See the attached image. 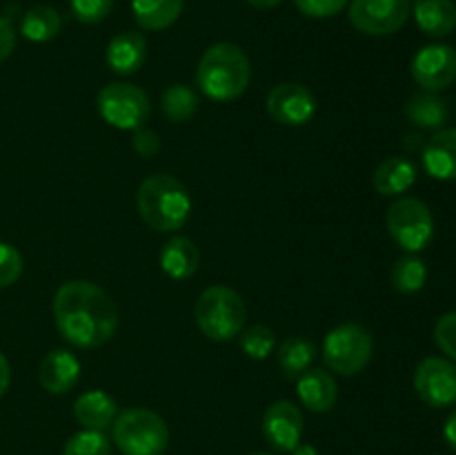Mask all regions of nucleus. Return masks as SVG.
Masks as SVG:
<instances>
[{
  "mask_svg": "<svg viewBox=\"0 0 456 455\" xmlns=\"http://www.w3.org/2000/svg\"><path fill=\"white\" fill-rule=\"evenodd\" d=\"M118 306L107 290L94 281L74 279L62 284L53 297L58 333L74 348H98L118 330Z\"/></svg>",
  "mask_w": 456,
  "mask_h": 455,
  "instance_id": "f257e3e1",
  "label": "nucleus"
},
{
  "mask_svg": "<svg viewBox=\"0 0 456 455\" xmlns=\"http://www.w3.org/2000/svg\"><path fill=\"white\" fill-rule=\"evenodd\" d=\"M252 67L249 58L239 45L234 43H214L200 56L196 67V85L208 98L216 103L234 101L243 96L249 87Z\"/></svg>",
  "mask_w": 456,
  "mask_h": 455,
  "instance_id": "f03ea898",
  "label": "nucleus"
},
{
  "mask_svg": "<svg viewBox=\"0 0 456 455\" xmlns=\"http://www.w3.org/2000/svg\"><path fill=\"white\" fill-rule=\"evenodd\" d=\"M136 208L151 230L176 232L190 221L191 196L172 174H151L138 187Z\"/></svg>",
  "mask_w": 456,
  "mask_h": 455,
  "instance_id": "7ed1b4c3",
  "label": "nucleus"
},
{
  "mask_svg": "<svg viewBox=\"0 0 456 455\" xmlns=\"http://www.w3.org/2000/svg\"><path fill=\"white\" fill-rule=\"evenodd\" d=\"M194 319L200 333L212 342H230L239 337L248 319V306L234 288L209 285L199 294Z\"/></svg>",
  "mask_w": 456,
  "mask_h": 455,
  "instance_id": "20e7f679",
  "label": "nucleus"
},
{
  "mask_svg": "<svg viewBox=\"0 0 456 455\" xmlns=\"http://www.w3.org/2000/svg\"><path fill=\"white\" fill-rule=\"evenodd\" d=\"M111 440L123 455H163L169 444V428L156 410L134 406L116 415Z\"/></svg>",
  "mask_w": 456,
  "mask_h": 455,
  "instance_id": "39448f33",
  "label": "nucleus"
},
{
  "mask_svg": "<svg viewBox=\"0 0 456 455\" xmlns=\"http://www.w3.org/2000/svg\"><path fill=\"white\" fill-rule=\"evenodd\" d=\"M374 352L372 333L363 324H341L323 339V361L343 377L361 373Z\"/></svg>",
  "mask_w": 456,
  "mask_h": 455,
  "instance_id": "423d86ee",
  "label": "nucleus"
},
{
  "mask_svg": "<svg viewBox=\"0 0 456 455\" xmlns=\"http://www.w3.org/2000/svg\"><path fill=\"white\" fill-rule=\"evenodd\" d=\"M386 226L392 241L410 254L421 252L435 236V219H432L430 208L417 196L396 199L387 208Z\"/></svg>",
  "mask_w": 456,
  "mask_h": 455,
  "instance_id": "0eeeda50",
  "label": "nucleus"
},
{
  "mask_svg": "<svg viewBox=\"0 0 456 455\" xmlns=\"http://www.w3.org/2000/svg\"><path fill=\"white\" fill-rule=\"evenodd\" d=\"M98 114L111 128L136 132L145 128L151 114V101L147 92L132 83H110L96 96Z\"/></svg>",
  "mask_w": 456,
  "mask_h": 455,
  "instance_id": "6e6552de",
  "label": "nucleus"
},
{
  "mask_svg": "<svg viewBox=\"0 0 456 455\" xmlns=\"http://www.w3.org/2000/svg\"><path fill=\"white\" fill-rule=\"evenodd\" d=\"M410 12L412 0H352L347 16L361 34L390 36L408 22Z\"/></svg>",
  "mask_w": 456,
  "mask_h": 455,
  "instance_id": "1a4fd4ad",
  "label": "nucleus"
},
{
  "mask_svg": "<svg viewBox=\"0 0 456 455\" xmlns=\"http://www.w3.org/2000/svg\"><path fill=\"white\" fill-rule=\"evenodd\" d=\"M414 391L432 409L456 404V366L444 357H426L414 370Z\"/></svg>",
  "mask_w": 456,
  "mask_h": 455,
  "instance_id": "9d476101",
  "label": "nucleus"
},
{
  "mask_svg": "<svg viewBox=\"0 0 456 455\" xmlns=\"http://www.w3.org/2000/svg\"><path fill=\"white\" fill-rule=\"evenodd\" d=\"M412 79L426 92H441L456 80V49L450 45H426L412 58Z\"/></svg>",
  "mask_w": 456,
  "mask_h": 455,
  "instance_id": "9b49d317",
  "label": "nucleus"
},
{
  "mask_svg": "<svg viewBox=\"0 0 456 455\" xmlns=\"http://www.w3.org/2000/svg\"><path fill=\"white\" fill-rule=\"evenodd\" d=\"M267 114L281 125L301 128L316 114V98L298 83H281L267 94Z\"/></svg>",
  "mask_w": 456,
  "mask_h": 455,
  "instance_id": "f8f14e48",
  "label": "nucleus"
},
{
  "mask_svg": "<svg viewBox=\"0 0 456 455\" xmlns=\"http://www.w3.org/2000/svg\"><path fill=\"white\" fill-rule=\"evenodd\" d=\"M263 437L274 451L292 453L301 444L303 435V413L294 401L279 400L267 406L263 413Z\"/></svg>",
  "mask_w": 456,
  "mask_h": 455,
  "instance_id": "ddd939ff",
  "label": "nucleus"
},
{
  "mask_svg": "<svg viewBox=\"0 0 456 455\" xmlns=\"http://www.w3.org/2000/svg\"><path fill=\"white\" fill-rule=\"evenodd\" d=\"M80 360L67 348H56L43 357L38 366V382L52 395H67L80 379Z\"/></svg>",
  "mask_w": 456,
  "mask_h": 455,
  "instance_id": "4468645a",
  "label": "nucleus"
},
{
  "mask_svg": "<svg viewBox=\"0 0 456 455\" xmlns=\"http://www.w3.org/2000/svg\"><path fill=\"white\" fill-rule=\"evenodd\" d=\"M297 393L301 404L312 413H328L338 400V386L334 375L325 368H307L297 379Z\"/></svg>",
  "mask_w": 456,
  "mask_h": 455,
  "instance_id": "2eb2a0df",
  "label": "nucleus"
},
{
  "mask_svg": "<svg viewBox=\"0 0 456 455\" xmlns=\"http://www.w3.org/2000/svg\"><path fill=\"white\" fill-rule=\"evenodd\" d=\"M147 40L138 31H120L105 49V62L114 74L132 76L145 65Z\"/></svg>",
  "mask_w": 456,
  "mask_h": 455,
  "instance_id": "dca6fc26",
  "label": "nucleus"
},
{
  "mask_svg": "<svg viewBox=\"0 0 456 455\" xmlns=\"http://www.w3.org/2000/svg\"><path fill=\"white\" fill-rule=\"evenodd\" d=\"M423 168L436 181L456 178V128L436 132L423 145Z\"/></svg>",
  "mask_w": 456,
  "mask_h": 455,
  "instance_id": "f3484780",
  "label": "nucleus"
},
{
  "mask_svg": "<svg viewBox=\"0 0 456 455\" xmlns=\"http://www.w3.org/2000/svg\"><path fill=\"white\" fill-rule=\"evenodd\" d=\"M159 263L169 279L185 281L199 270L200 252L194 241L187 239V236H172L160 250Z\"/></svg>",
  "mask_w": 456,
  "mask_h": 455,
  "instance_id": "a211bd4d",
  "label": "nucleus"
},
{
  "mask_svg": "<svg viewBox=\"0 0 456 455\" xmlns=\"http://www.w3.org/2000/svg\"><path fill=\"white\" fill-rule=\"evenodd\" d=\"M414 21L430 38H445L456 29L454 0H414Z\"/></svg>",
  "mask_w": 456,
  "mask_h": 455,
  "instance_id": "6ab92c4d",
  "label": "nucleus"
},
{
  "mask_svg": "<svg viewBox=\"0 0 456 455\" xmlns=\"http://www.w3.org/2000/svg\"><path fill=\"white\" fill-rule=\"evenodd\" d=\"M118 415V404L114 397L105 391H87L76 400L74 418L83 428L92 431H105L111 426Z\"/></svg>",
  "mask_w": 456,
  "mask_h": 455,
  "instance_id": "aec40b11",
  "label": "nucleus"
},
{
  "mask_svg": "<svg viewBox=\"0 0 456 455\" xmlns=\"http://www.w3.org/2000/svg\"><path fill=\"white\" fill-rule=\"evenodd\" d=\"M417 181V165L408 156H387L374 170V190L381 196H399Z\"/></svg>",
  "mask_w": 456,
  "mask_h": 455,
  "instance_id": "412c9836",
  "label": "nucleus"
},
{
  "mask_svg": "<svg viewBox=\"0 0 456 455\" xmlns=\"http://www.w3.org/2000/svg\"><path fill=\"white\" fill-rule=\"evenodd\" d=\"M185 0H132V16L147 31H163L181 18Z\"/></svg>",
  "mask_w": 456,
  "mask_h": 455,
  "instance_id": "4be33fe9",
  "label": "nucleus"
},
{
  "mask_svg": "<svg viewBox=\"0 0 456 455\" xmlns=\"http://www.w3.org/2000/svg\"><path fill=\"white\" fill-rule=\"evenodd\" d=\"M316 343L312 339L301 337V335H289L288 339L276 346V357L285 377L298 379L307 368H312L316 360Z\"/></svg>",
  "mask_w": 456,
  "mask_h": 455,
  "instance_id": "5701e85b",
  "label": "nucleus"
},
{
  "mask_svg": "<svg viewBox=\"0 0 456 455\" xmlns=\"http://www.w3.org/2000/svg\"><path fill=\"white\" fill-rule=\"evenodd\" d=\"M405 116L421 129H441L448 120L450 107L448 101L436 96L435 92H421L405 103Z\"/></svg>",
  "mask_w": 456,
  "mask_h": 455,
  "instance_id": "b1692460",
  "label": "nucleus"
},
{
  "mask_svg": "<svg viewBox=\"0 0 456 455\" xmlns=\"http://www.w3.org/2000/svg\"><path fill=\"white\" fill-rule=\"evenodd\" d=\"M62 27L61 13L49 4H36L22 16L20 31L31 43H49L58 36Z\"/></svg>",
  "mask_w": 456,
  "mask_h": 455,
  "instance_id": "393cba45",
  "label": "nucleus"
},
{
  "mask_svg": "<svg viewBox=\"0 0 456 455\" xmlns=\"http://www.w3.org/2000/svg\"><path fill=\"white\" fill-rule=\"evenodd\" d=\"M199 94L183 83L169 85L160 96V110H163L165 119L172 123H187L199 112Z\"/></svg>",
  "mask_w": 456,
  "mask_h": 455,
  "instance_id": "a878e982",
  "label": "nucleus"
},
{
  "mask_svg": "<svg viewBox=\"0 0 456 455\" xmlns=\"http://www.w3.org/2000/svg\"><path fill=\"white\" fill-rule=\"evenodd\" d=\"M428 268L423 259L417 254H405V257L396 259L395 268H392V285L403 294H414L426 285Z\"/></svg>",
  "mask_w": 456,
  "mask_h": 455,
  "instance_id": "bb28decb",
  "label": "nucleus"
},
{
  "mask_svg": "<svg viewBox=\"0 0 456 455\" xmlns=\"http://www.w3.org/2000/svg\"><path fill=\"white\" fill-rule=\"evenodd\" d=\"M239 343L240 351L248 357H252V360H267L276 351V346H279V339H276L272 328L263 324H254L249 328L240 330Z\"/></svg>",
  "mask_w": 456,
  "mask_h": 455,
  "instance_id": "cd10ccee",
  "label": "nucleus"
},
{
  "mask_svg": "<svg viewBox=\"0 0 456 455\" xmlns=\"http://www.w3.org/2000/svg\"><path fill=\"white\" fill-rule=\"evenodd\" d=\"M62 455H111V442L102 431L83 428L67 440Z\"/></svg>",
  "mask_w": 456,
  "mask_h": 455,
  "instance_id": "c85d7f7f",
  "label": "nucleus"
},
{
  "mask_svg": "<svg viewBox=\"0 0 456 455\" xmlns=\"http://www.w3.org/2000/svg\"><path fill=\"white\" fill-rule=\"evenodd\" d=\"M116 0H69L71 13L83 25H98L114 9Z\"/></svg>",
  "mask_w": 456,
  "mask_h": 455,
  "instance_id": "c756f323",
  "label": "nucleus"
},
{
  "mask_svg": "<svg viewBox=\"0 0 456 455\" xmlns=\"http://www.w3.org/2000/svg\"><path fill=\"white\" fill-rule=\"evenodd\" d=\"M22 275V254L12 244L0 241V288H9Z\"/></svg>",
  "mask_w": 456,
  "mask_h": 455,
  "instance_id": "7c9ffc66",
  "label": "nucleus"
},
{
  "mask_svg": "<svg viewBox=\"0 0 456 455\" xmlns=\"http://www.w3.org/2000/svg\"><path fill=\"white\" fill-rule=\"evenodd\" d=\"M350 4V0H294V7L307 18H316V21H323V18H332L337 13H341L343 9Z\"/></svg>",
  "mask_w": 456,
  "mask_h": 455,
  "instance_id": "2f4dec72",
  "label": "nucleus"
},
{
  "mask_svg": "<svg viewBox=\"0 0 456 455\" xmlns=\"http://www.w3.org/2000/svg\"><path fill=\"white\" fill-rule=\"evenodd\" d=\"M435 342L450 360L456 361V310L439 317L435 326Z\"/></svg>",
  "mask_w": 456,
  "mask_h": 455,
  "instance_id": "473e14b6",
  "label": "nucleus"
},
{
  "mask_svg": "<svg viewBox=\"0 0 456 455\" xmlns=\"http://www.w3.org/2000/svg\"><path fill=\"white\" fill-rule=\"evenodd\" d=\"M132 147L134 152H138L141 156H145V159H150V156H154L156 152L160 150V138L159 134L151 132V129H136L132 136Z\"/></svg>",
  "mask_w": 456,
  "mask_h": 455,
  "instance_id": "72a5a7b5",
  "label": "nucleus"
},
{
  "mask_svg": "<svg viewBox=\"0 0 456 455\" xmlns=\"http://www.w3.org/2000/svg\"><path fill=\"white\" fill-rule=\"evenodd\" d=\"M16 47V31L4 16H0V62L7 61Z\"/></svg>",
  "mask_w": 456,
  "mask_h": 455,
  "instance_id": "f704fd0d",
  "label": "nucleus"
},
{
  "mask_svg": "<svg viewBox=\"0 0 456 455\" xmlns=\"http://www.w3.org/2000/svg\"><path fill=\"white\" fill-rule=\"evenodd\" d=\"M444 440H445V444L450 446V449L456 451V409L448 415V419H445Z\"/></svg>",
  "mask_w": 456,
  "mask_h": 455,
  "instance_id": "c9c22d12",
  "label": "nucleus"
},
{
  "mask_svg": "<svg viewBox=\"0 0 456 455\" xmlns=\"http://www.w3.org/2000/svg\"><path fill=\"white\" fill-rule=\"evenodd\" d=\"M9 382H12V368H9V360L0 352V397L7 393Z\"/></svg>",
  "mask_w": 456,
  "mask_h": 455,
  "instance_id": "e433bc0d",
  "label": "nucleus"
},
{
  "mask_svg": "<svg viewBox=\"0 0 456 455\" xmlns=\"http://www.w3.org/2000/svg\"><path fill=\"white\" fill-rule=\"evenodd\" d=\"M245 3H249L252 7H256V9H272V7H276V4L283 3V0H245Z\"/></svg>",
  "mask_w": 456,
  "mask_h": 455,
  "instance_id": "4c0bfd02",
  "label": "nucleus"
},
{
  "mask_svg": "<svg viewBox=\"0 0 456 455\" xmlns=\"http://www.w3.org/2000/svg\"><path fill=\"white\" fill-rule=\"evenodd\" d=\"M292 455H321V453L312 444H298L297 449L292 451Z\"/></svg>",
  "mask_w": 456,
  "mask_h": 455,
  "instance_id": "58836bf2",
  "label": "nucleus"
},
{
  "mask_svg": "<svg viewBox=\"0 0 456 455\" xmlns=\"http://www.w3.org/2000/svg\"><path fill=\"white\" fill-rule=\"evenodd\" d=\"M252 455H272V453H252Z\"/></svg>",
  "mask_w": 456,
  "mask_h": 455,
  "instance_id": "ea45409f",
  "label": "nucleus"
}]
</instances>
